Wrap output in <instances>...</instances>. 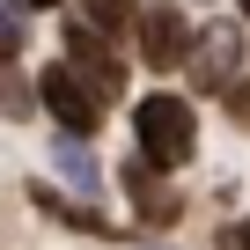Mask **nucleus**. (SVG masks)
<instances>
[{
  "label": "nucleus",
  "mask_w": 250,
  "mask_h": 250,
  "mask_svg": "<svg viewBox=\"0 0 250 250\" xmlns=\"http://www.w3.org/2000/svg\"><path fill=\"white\" fill-rule=\"evenodd\" d=\"M22 8H59V0H22Z\"/></svg>",
  "instance_id": "12"
},
{
  "label": "nucleus",
  "mask_w": 250,
  "mask_h": 250,
  "mask_svg": "<svg viewBox=\"0 0 250 250\" xmlns=\"http://www.w3.org/2000/svg\"><path fill=\"white\" fill-rule=\"evenodd\" d=\"M133 37H140V59H147L155 74H169V66H191V44H199L177 0H155V8L133 22Z\"/></svg>",
  "instance_id": "3"
},
{
  "label": "nucleus",
  "mask_w": 250,
  "mask_h": 250,
  "mask_svg": "<svg viewBox=\"0 0 250 250\" xmlns=\"http://www.w3.org/2000/svg\"><path fill=\"white\" fill-rule=\"evenodd\" d=\"M221 96H228V118L250 125V81H235V88H221Z\"/></svg>",
  "instance_id": "10"
},
{
  "label": "nucleus",
  "mask_w": 250,
  "mask_h": 250,
  "mask_svg": "<svg viewBox=\"0 0 250 250\" xmlns=\"http://www.w3.org/2000/svg\"><path fill=\"white\" fill-rule=\"evenodd\" d=\"M37 96H44L52 125H66L74 140H88V133H96V118H103V103H96V96H88V88H81V81L66 74V66H52V74L37 81Z\"/></svg>",
  "instance_id": "4"
},
{
  "label": "nucleus",
  "mask_w": 250,
  "mask_h": 250,
  "mask_svg": "<svg viewBox=\"0 0 250 250\" xmlns=\"http://www.w3.org/2000/svg\"><path fill=\"white\" fill-rule=\"evenodd\" d=\"M243 37H235V22H213L199 44H191V81L199 88H235V66H243Z\"/></svg>",
  "instance_id": "5"
},
{
  "label": "nucleus",
  "mask_w": 250,
  "mask_h": 250,
  "mask_svg": "<svg viewBox=\"0 0 250 250\" xmlns=\"http://www.w3.org/2000/svg\"><path fill=\"white\" fill-rule=\"evenodd\" d=\"M30 206H37V213H52L59 228H81V235H118V228H103V213H96V206H74V199H59L52 184H30Z\"/></svg>",
  "instance_id": "7"
},
{
  "label": "nucleus",
  "mask_w": 250,
  "mask_h": 250,
  "mask_svg": "<svg viewBox=\"0 0 250 250\" xmlns=\"http://www.w3.org/2000/svg\"><path fill=\"white\" fill-rule=\"evenodd\" d=\"M243 15H250V0H243Z\"/></svg>",
  "instance_id": "13"
},
{
  "label": "nucleus",
  "mask_w": 250,
  "mask_h": 250,
  "mask_svg": "<svg viewBox=\"0 0 250 250\" xmlns=\"http://www.w3.org/2000/svg\"><path fill=\"white\" fill-rule=\"evenodd\" d=\"M59 169H66V184H74V191H103V169L88 162V147H81L74 133H66V147H59Z\"/></svg>",
  "instance_id": "8"
},
{
  "label": "nucleus",
  "mask_w": 250,
  "mask_h": 250,
  "mask_svg": "<svg viewBox=\"0 0 250 250\" xmlns=\"http://www.w3.org/2000/svg\"><path fill=\"white\" fill-rule=\"evenodd\" d=\"M133 133H140V155H147L155 169H177V162L199 155V118H191L184 96H147V103L133 110Z\"/></svg>",
  "instance_id": "1"
},
{
  "label": "nucleus",
  "mask_w": 250,
  "mask_h": 250,
  "mask_svg": "<svg viewBox=\"0 0 250 250\" xmlns=\"http://www.w3.org/2000/svg\"><path fill=\"white\" fill-rule=\"evenodd\" d=\"M118 184L140 199V213H147V221H169V213H177V191H162V184H155V162H147V155H140V162H125V169H118Z\"/></svg>",
  "instance_id": "6"
},
{
  "label": "nucleus",
  "mask_w": 250,
  "mask_h": 250,
  "mask_svg": "<svg viewBox=\"0 0 250 250\" xmlns=\"http://www.w3.org/2000/svg\"><path fill=\"white\" fill-rule=\"evenodd\" d=\"M228 243H235V250H250V221H243V228H235V235H228Z\"/></svg>",
  "instance_id": "11"
},
{
  "label": "nucleus",
  "mask_w": 250,
  "mask_h": 250,
  "mask_svg": "<svg viewBox=\"0 0 250 250\" xmlns=\"http://www.w3.org/2000/svg\"><path fill=\"white\" fill-rule=\"evenodd\" d=\"M66 74H74V81H81V88H88V96L103 103V110H110V103L125 96V66H118L110 37H103V30L88 22V15H74V22H66Z\"/></svg>",
  "instance_id": "2"
},
{
  "label": "nucleus",
  "mask_w": 250,
  "mask_h": 250,
  "mask_svg": "<svg viewBox=\"0 0 250 250\" xmlns=\"http://www.w3.org/2000/svg\"><path fill=\"white\" fill-rule=\"evenodd\" d=\"M81 15H88V22H96V30L110 37V30H125V22H140L147 8H140V0H88V8H81Z\"/></svg>",
  "instance_id": "9"
}]
</instances>
